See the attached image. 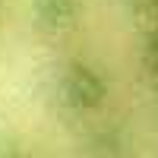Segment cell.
<instances>
[{"mask_svg": "<svg viewBox=\"0 0 158 158\" xmlns=\"http://www.w3.org/2000/svg\"><path fill=\"white\" fill-rule=\"evenodd\" d=\"M60 101L67 104L73 111H92L98 108L108 95V85H104V79L92 70V67H82V63H73V67L63 70L60 76Z\"/></svg>", "mask_w": 158, "mask_h": 158, "instance_id": "obj_1", "label": "cell"}, {"mask_svg": "<svg viewBox=\"0 0 158 158\" xmlns=\"http://www.w3.org/2000/svg\"><path fill=\"white\" fill-rule=\"evenodd\" d=\"M38 16L48 25H70L76 16V0H38Z\"/></svg>", "mask_w": 158, "mask_h": 158, "instance_id": "obj_2", "label": "cell"}, {"mask_svg": "<svg viewBox=\"0 0 158 158\" xmlns=\"http://www.w3.org/2000/svg\"><path fill=\"white\" fill-rule=\"evenodd\" d=\"M146 63L152 67V73H158V32L149 38V44H146Z\"/></svg>", "mask_w": 158, "mask_h": 158, "instance_id": "obj_3", "label": "cell"}]
</instances>
